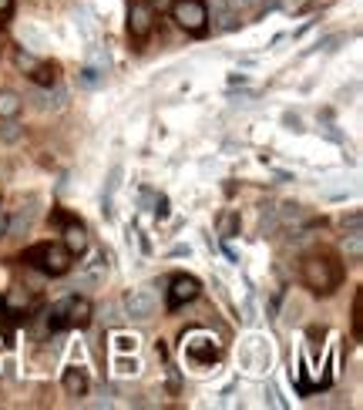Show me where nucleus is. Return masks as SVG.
Here are the masks:
<instances>
[{
    "instance_id": "10",
    "label": "nucleus",
    "mask_w": 363,
    "mask_h": 410,
    "mask_svg": "<svg viewBox=\"0 0 363 410\" xmlns=\"http://www.w3.org/2000/svg\"><path fill=\"white\" fill-rule=\"evenodd\" d=\"M64 390H68L71 397H84L88 394V373H84V370H77V366L64 370Z\"/></svg>"
},
{
    "instance_id": "1",
    "label": "nucleus",
    "mask_w": 363,
    "mask_h": 410,
    "mask_svg": "<svg viewBox=\"0 0 363 410\" xmlns=\"http://www.w3.org/2000/svg\"><path fill=\"white\" fill-rule=\"evenodd\" d=\"M302 283L317 296H330L333 289H340V283H343V266L330 252H317L302 262Z\"/></svg>"
},
{
    "instance_id": "13",
    "label": "nucleus",
    "mask_w": 363,
    "mask_h": 410,
    "mask_svg": "<svg viewBox=\"0 0 363 410\" xmlns=\"http://www.w3.org/2000/svg\"><path fill=\"white\" fill-rule=\"evenodd\" d=\"M118 185H121V165H111L105 182V215H111V196L118 192Z\"/></svg>"
},
{
    "instance_id": "6",
    "label": "nucleus",
    "mask_w": 363,
    "mask_h": 410,
    "mask_svg": "<svg viewBox=\"0 0 363 410\" xmlns=\"http://www.w3.org/2000/svg\"><path fill=\"white\" fill-rule=\"evenodd\" d=\"M198 279H192V276H175L172 279V289H168V309H179V306L192 303L198 296Z\"/></svg>"
},
{
    "instance_id": "24",
    "label": "nucleus",
    "mask_w": 363,
    "mask_h": 410,
    "mask_svg": "<svg viewBox=\"0 0 363 410\" xmlns=\"http://www.w3.org/2000/svg\"><path fill=\"white\" fill-rule=\"evenodd\" d=\"M77 27H81V34H84V41L91 44V41H94V24H91L88 17L81 14V17H77Z\"/></svg>"
},
{
    "instance_id": "30",
    "label": "nucleus",
    "mask_w": 363,
    "mask_h": 410,
    "mask_svg": "<svg viewBox=\"0 0 363 410\" xmlns=\"http://www.w3.org/2000/svg\"><path fill=\"white\" fill-rule=\"evenodd\" d=\"M118 350H135V340H128V336H121V340H118Z\"/></svg>"
},
{
    "instance_id": "8",
    "label": "nucleus",
    "mask_w": 363,
    "mask_h": 410,
    "mask_svg": "<svg viewBox=\"0 0 363 410\" xmlns=\"http://www.w3.org/2000/svg\"><path fill=\"white\" fill-rule=\"evenodd\" d=\"M205 11H212V27H215V31H232V27H239V11H232L229 0H209Z\"/></svg>"
},
{
    "instance_id": "11",
    "label": "nucleus",
    "mask_w": 363,
    "mask_h": 410,
    "mask_svg": "<svg viewBox=\"0 0 363 410\" xmlns=\"http://www.w3.org/2000/svg\"><path fill=\"white\" fill-rule=\"evenodd\" d=\"M84 64L105 75V71H108V64H111V58H108V51H105L101 44H98V41H91V44L84 47Z\"/></svg>"
},
{
    "instance_id": "5",
    "label": "nucleus",
    "mask_w": 363,
    "mask_h": 410,
    "mask_svg": "<svg viewBox=\"0 0 363 410\" xmlns=\"http://www.w3.org/2000/svg\"><path fill=\"white\" fill-rule=\"evenodd\" d=\"M158 309V296L151 286H141V289H132L128 300H125V313L132 319H148L151 313Z\"/></svg>"
},
{
    "instance_id": "9",
    "label": "nucleus",
    "mask_w": 363,
    "mask_h": 410,
    "mask_svg": "<svg viewBox=\"0 0 363 410\" xmlns=\"http://www.w3.org/2000/svg\"><path fill=\"white\" fill-rule=\"evenodd\" d=\"M20 44L27 47V51H34V54H41L47 47V37L41 27H34V24H20Z\"/></svg>"
},
{
    "instance_id": "32",
    "label": "nucleus",
    "mask_w": 363,
    "mask_h": 410,
    "mask_svg": "<svg viewBox=\"0 0 363 410\" xmlns=\"http://www.w3.org/2000/svg\"><path fill=\"white\" fill-rule=\"evenodd\" d=\"M168 0H148V7H165Z\"/></svg>"
},
{
    "instance_id": "4",
    "label": "nucleus",
    "mask_w": 363,
    "mask_h": 410,
    "mask_svg": "<svg viewBox=\"0 0 363 410\" xmlns=\"http://www.w3.org/2000/svg\"><path fill=\"white\" fill-rule=\"evenodd\" d=\"M88 319H91V303L88 300H77V296L60 300V303L51 309V326H54V330H64V326H84Z\"/></svg>"
},
{
    "instance_id": "28",
    "label": "nucleus",
    "mask_w": 363,
    "mask_h": 410,
    "mask_svg": "<svg viewBox=\"0 0 363 410\" xmlns=\"http://www.w3.org/2000/svg\"><path fill=\"white\" fill-rule=\"evenodd\" d=\"M7 226H11V222H7V209H4V202H0V239L7 236Z\"/></svg>"
},
{
    "instance_id": "20",
    "label": "nucleus",
    "mask_w": 363,
    "mask_h": 410,
    "mask_svg": "<svg viewBox=\"0 0 363 410\" xmlns=\"http://www.w3.org/2000/svg\"><path fill=\"white\" fill-rule=\"evenodd\" d=\"M101 319H105L108 326H121V319H125V316H121V306L118 303H108L105 309H101Z\"/></svg>"
},
{
    "instance_id": "2",
    "label": "nucleus",
    "mask_w": 363,
    "mask_h": 410,
    "mask_svg": "<svg viewBox=\"0 0 363 410\" xmlns=\"http://www.w3.org/2000/svg\"><path fill=\"white\" fill-rule=\"evenodd\" d=\"M24 262L37 266V269L47 273V276H64L68 273V266H71V252H68V249H60V245L41 243V245H34V249L24 252Z\"/></svg>"
},
{
    "instance_id": "31",
    "label": "nucleus",
    "mask_w": 363,
    "mask_h": 410,
    "mask_svg": "<svg viewBox=\"0 0 363 410\" xmlns=\"http://www.w3.org/2000/svg\"><path fill=\"white\" fill-rule=\"evenodd\" d=\"M319 4H326V0H302L300 7H319Z\"/></svg>"
},
{
    "instance_id": "12",
    "label": "nucleus",
    "mask_w": 363,
    "mask_h": 410,
    "mask_svg": "<svg viewBox=\"0 0 363 410\" xmlns=\"http://www.w3.org/2000/svg\"><path fill=\"white\" fill-rule=\"evenodd\" d=\"M24 111V98L17 91H0V122H7V118H17Z\"/></svg>"
},
{
    "instance_id": "15",
    "label": "nucleus",
    "mask_w": 363,
    "mask_h": 410,
    "mask_svg": "<svg viewBox=\"0 0 363 410\" xmlns=\"http://www.w3.org/2000/svg\"><path fill=\"white\" fill-rule=\"evenodd\" d=\"M64 236H68V252H84L88 249V236H84L81 226H71Z\"/></svg>"
},
{
    "instance_id": "29",
    "label": "nucleus",
    "mask_w": 363,
    "mask_h": 410,
    "mask_svg": "<svg viewBox=\"0 0 363 410\" xmlns=\"http://www.w3.org/2000/svg\"><path fill=\"white\" fill-rule=\"evenodd\" d=\"M232 4V11H246V7H253L256 0H229Z\"/></svg>"
},
{
    "instance_id": "14",
    "label": "nucleus",
    "mask_w": 363,
    "mask_h": 410,
    "mask_svg": "<svg viewBox=\"0 0 363 410\" xmlns=\"http://www.w3.org/2000/svg\"><path fill=\"white\" fill-rule=\"evenodd\" d=\"M215 226H219V236H222V239H232V236L239 232V212H222Z\"/></svg>"
},
{
    "instance_id": "25",
    "label": "nucleus",
    "mask_w": 363,
    "mask_h": 410,
    "mask_svg": "<svg viewBox=\"0 0 363 410\" xmlns=\"http://www.w3.org/2000/svg\"><path fill=\"white\" fill-rule=\"evenodd\" d=\"M14 14V0H0V27L7 24V17Z\"/></svg>"
},
{
    "instance_id": "26",
    "label": "nucleus",
    "mask_w": 363,
    "mask_h": 410,
    "mask_svg": "<svg viewBox=\"0 0 363 410\" xmlns=\"http://www.w3.org/2000/svg\"><path fill=\"white\" fill-rule=\"evenodd\" d=\"M115 366L121 373H138V360H115Z\"/></svg>"
},
{
    "instance_id": "18",
    "label": "nucleus",
    "mask_w": 363,
    "mask_h": 410,
    "mask_svg": "<svg viewBox=\"0 0 363 410\" xmlns=\"http://www.w3.org/2000/svg\"><path fill=\"white\" fill-rule=\"evenodd\" d=\"M360 245H363V232L360 229H350V236H343V249L350 256H360Z\"/></svg>"
},
{
    "instance_id": "23",
    "label": "nucleus",
    "mask_w": 363,
    "mask_h": 410,
    "mask_svg": "<svg viewBox=\"0 0 363 410\" xmlns=\"http://www.w3.org/2000/svg\"><path fill=\"white\" fill-rule=\"evenodd\" d=\"M353 326L363 336V293H357V300H353Z\"/></svg>"
},
{
    "instance_id": "7",
    "label": "nucleus",
    "mask_w": 363,
    "mask_h": 410,
    "mask_svg": "<svg viewBox=\"0 0 363 410\" xmlns=\"http://www.w3.org/2000/svg\"><path fill=\"white\" fill-rule=\"evenodd\" d=\"M151 20H155V14H151V7L145 4V0L132 4V14H128V34L138 37V41H145V37L151 34Z\"/></svg>"
},
{
    "instance_id": "19",
    "label": "nucleus",
    "mask_w": 363,
    "mask_h": 410,
    "mask_svg": "<svg viewBox=\"0 0 363 410\" xmlns=\"http://www.w3.org/2000/svg\"><path fill=\"white\" fill-rule=\"evenodd\" d=\"M81 84H84V88H98V84H105V75L84 64V71H81Z\"/></svg>"
},
{
    "instance_id": "27",
    "label": "nucleus",
    "mask_w": 363,
    "mask_h": 410,
    "mask_svg": "<svg viewBox=\"0 0 363 410\" xmlns=\"http://www.w3.org/2000/svg\"><path fill=\"white\" fill-rule=\"evenodd\" d=\"M64 105H68V91H64V88H58V91H54V101H51V108H54V111H60Z\"/></svg>"
},
{
    "instance_id": "22",
    "label": "nucleus",
    "mask_w": 363,
    "mask_h": 410,
    "mask_svg": "<svg viewBox=\"0 0 363 410\" xmlns=\"http://www.w3.org/2000/svg\"><path fill=\"white\" fill-rule=\"evenodd\" d=\"M98 283H101V269H88V273H81V276H77V286L94 289Z\"/></svg>"
},
{
    "instance_id": "17",
    "label": "nucleus",
    "mask_w": 363,
    "mask_h": 410,
    "mask_svg": "<svg viewBox=\"0 0 363 410\" xmlns=\"http://www.w3.org/2000/svg\"><path fill=\"white\" fill-rule=\"evenodd\" d=\"M20 135H24V132H20V124H17L14 118H7V122L0 124V138H4L7 145H14V141H20Z\"/></svg>"
},
{
    "instance_id": "21",
    "label": "nucleus",
    "mask_w": 363,
    "mask_h": 410,
    "mask_svg": "<svg viewBox=\"0 0 363 410\" xmlns=\"http://www.w3.org/2000/svg\"><path fill=\"white\" fill-rule=\"evenodd\" d=\"M30 71H34V81H41V84H54V68H47V64L37 68V64H34Z\"/></svg>"
},
{
    "instance_id": "3",
    "label": "nucleus",
    "mask_w": 363,
    "mask_h": 410,
    "mask_svg": "<svg viewBox=\"0 0 363 410\" xmlns=\"http://www.w3.org/2000/svg\"><path fill=\"white\" fill-rule=\"evenodd\" d=\"M172 17H175V24L182 31L189 34H202L205 24H209V11H205L202 0H175L172 4Z\"/></svg>"
},
{
    "instance_id": "16",
    "label": "nucleus",
    "mask_w": 363,
    "mask_h": 410,
    "mask_svg": "<svg viewBox=\"0 0 363 410\" xmlns=\"http://www.w3.org/2000/svg\"><path fill=\"white\" fill-rule=\"evenodd\" d=\"M27 205H30V209H20V212H17L14 226H7V229H14V232H20V236H24V232L30 229V222H34V205H37V198H30Z\"/></svg>"
}]
</instances>
